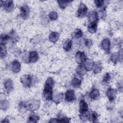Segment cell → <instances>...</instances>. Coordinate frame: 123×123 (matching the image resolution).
<instances>
[{
  "label": "cell",
  "instance_id": "obj_8",
  "mask_svg": "<svg viewBox=\"0 0 123 123\" xmlns=\"http://www.w3.org/2000/svg\"><path fill=\"white\" fill-rule=\"evenodd\" d=\"M88 105L83 99L81 100L79 104V112L81 113L87 111H88Z\"/></svg>",
  "mask_w": 123,
  "mask_h": 123
},
{
  "label": "cell",
  "instance_id": "obj_10",
  "mask_svg": "<svg viewBox=\"0 0 123 123\" xmlns=\"http://www.w3.org/2000/svg\"><path fill=\"white\" fill-rule=\"evenodd\" d=\"M84 62H85V63H84V65L86 69V71H90L93 69L94 64V62L91 60L87 59H86V60Z\"/></svg>",
  "mask_w": 123,
  "mask_h": 123
},
{
  "label": "cell",
  "instance_id": "obj_35",
  "mask_svg": "<svg viewBox=\"0 0 123 123\" xmlns=\"http://www.w3.org/2000/svg\"><path fill=\"white\" fill-rule=\"evenodd\" d=\"M95 2L96 6L98 8H99V7H101L103 5L104 3V1L101 0H95Z\"/></svg>",
  "mask_w": 123,
  "mask_h": 123
},
{
  "label": "cell",
  "instance_id": "obj_1",
  "mask_svg": "<svg viewBox=\"0 0 123 123\" xmlns=\"http://www.w3.org/2000/svg\"><path fill=\"white\" fill-rule=\"evenodd\" d=\"M33 81V78L31 75L25 74L21 78V82L23 85L26 87H29L31 86Z\"/></svg>",
  "mask_w": 123,
  "mask_h": 123
},
{
  "label": "cell",
  "instance_id": "obj_31",
  "mask_svg": "<svg viewBox=\"0 0 123 123\" xmlns=\"http://www.w3.org/2000/svg\"><path fill=\"white\" fill-rule=\"evenodd\" d=\"M98 114L97 113L95 112V111H93L92 112L90 116H89V118L91 120V121L93 122H96V120L98 119Z\"/></svg>",
  "mask_w": 123,
  "mask_h": 123
},
{
  "label": "cell",
  "instance_id": "obj_22",
  "mask_svg": "<svg viewBox=\"0 0 123 123\" xmlns=\"http://www.w3.org/2000/svg\"><path fill=\"white\" fill-rule=\"evenodd\" d=\"M52 91H43V96L45 98L48 100H50L52 99Z\"/></svg>",
  "mask_w": 123,
  "mask_h": 123
},
{
  "label": "cell",
  "instance_id": "obj_27",
  "mask_svg": "<svg viewBox=\"0 0 123 123\" xmlns=\"http://www.w3.org/2000/svg\"><path fill=\"white\" fill-rule=\"evenodd\" d=\"M10 38V37L6 34H2L0 36V42L1 44H5L7 43V41Z\"/></svg>",
  "mask_w": 123,
  "mask_h": 123
},
{
  "label": "cell",
  "instance_id": "obj_9",
  "mask_svg": "<svg viewBox=\"0 0 123 123\" xmlns=\"http://www.w3.org/2000/svg\"><path fill=\"white\" fill-rule=\"evenodd\" d=\"M20 11H21V15L23 18H25L27 17V16L28 15L29 13V7L26 5H25L21 7Z\"/></svg>",
  "mask_w": 123,
  "mask_h": 123
},
{
  "label": "cell",
  "instance_id": "obj_17",
  "mask_svg": "<svg viewBox=\"0 0 123 123\" xmlns=\"http://www.w3.org/2000/svg\"><path fill=\"white\" fill-rule=\"evenodd\" d=\"M54 86V81L51 77H49L47 79L45 82L44 88L46 89H52Z\"/></svg>",
  "mask_w": 123,
  "mask_h": 123
},
{
  "label": "cell",
  "instance_id": "obj_13",
  "mask_svg": "<svg viewBox=\"0 0 123 123\" xmlns=\"http://www.w3.org/2000/svg\"><path fill=\"white\" fill-rule=\"evenodd\" d=\"M59 34L56 32H53L49 36V40L53 43L57 41L59 38Z\"/></svg>",
  "mask_w": 123,
  "mask_h": 123
},
{
  "label": "cell",
  "instance_id": "obj_7",
  "mask_svg": "<svg viewBox=\"0 0 123 123\" xmlns=\"http://www.w3.org/2000/svg\"><path fill=\"white\" fill-rule=\"evenodd\" d=\"M21 65L19 62L16 60L13 61L11 64V69L14 73H18L20 71Z\"/></svg>",
  "mask_w": 123,
  "mask_h": 123
},
{
  "label": "cell",
  "instance_id": "obj_15",
  "mask_svg": "<svg viewBox=\"0 0 123 123\" xmlns=\"http://www.w3.org/2000/svg\"><path fill=\"white\" fill-rule=\"evenodd\" d=\"M88 19L90 22H95L96 21L98 20V13L95 12L93 11L91 12L88 15Z\"/></svg>",
  "mask_w": 123,
  "mask_h": 123
},
{
  "label": "cell",
  "instance_id": "obj_5",
  "mask_svg": "<svg viewBox=\"0 0 123 123\" xmlns=\"http://www.w3.org/2000/svg\"><path fill=\"white\" fill-rule=\"evenodd\" d=\"M3 7L7 12H11L13 8V1L12 0H6L3 1Z\"/></svg>",
  "mask_w": 123,
  "mask_h": 123
},
{
  "label": "cell",
  "instance_id": "obj_30",
  "mask_svg": "<svg viewBox=\"0 0 123 123\" xmlns=\"http://www.w3.org/2000/svg\"><path fill=\"white\" fill-rule=\"evenodd\" d=\"M49 18L52 21L55 20L58 18V14L56 12H51L49 14Z\"/></svg>",
  "mask_w": 123,
  "mask_h": 123
},
{
  "label": "cell",
  "instance_id": "obj_16",
  "mask_svg": "<svg viewBox=\"0 0 123 123\" xmlns=\"http://www.w3.org/2000/svg\"><path fill=\"white\" fill-rule=\"evenodd\" d=\"M86 71H87L84 65L82 64L78 65L76 68V73L80 76L84 75L86 73Z\"/></svg>",
  "mask_w": 123,
  "mask_h": 123
},
{
  "label": "cell",
  "instance_id": "obj_2",
  "mask_svg": "<svg viewBox=\"0 0 123 123\" xmlns=\"http://www.w3.org/2000/svg\"><path fill=\"white\" fill-rule=\"evenodd\" d=\"M87 8L83 3H81L77 11V16L79 17H83L87 12Z\"/></svg>",
  "mask_w": 123,
  "mask_h": 123
},
{
  "label": "cell",
  "instance_id": "obj_29",
  "mask_svg": "<svg viewBox=\"0 0 123 123\" xmlns=\"http://www.w3.org/2000/svg\"><path fill=\"white\" fill-rule=\"evenodd\" d=\"M120 57V54L118 53H114L111 56V60L114 63H116L119 58Z\"/></svg>",
  "mask_w": 123,
  "mask_h": 123
},
{
  "label": "cell",
  "instance_id": "obj_3",
  "mask_svg": "<svg viewBox=\"0 0 123 123\" xmlns=\"http://www.w3.org/2000/svg\"><path fill=\"white\" fill-rule=\"evenodd\" d=\"M76 62L79 64H82L86 60V55L85 53L81 51H78L75 54Z\"/></svg>",
  "mask_w": 123,
  "mask_h": 123
},
{
  "label": "cell",
  "instance_id": "obj_11",
  "mask_svg": "<svg viewBox=\"0 0 123 123\" xmlns=\"http://www.w3.org/2000/svg\"><path fill=\"white\" fill-rule=\"evenodd\" d=\"M38 55L36 51H31L29 55V62H35L37 61Z\"/></svg>",
  "mask_w": 123,
  "mask_h": 123
},
{
  "label": "cell",
  "instance_id": "obj_36",
  "mask_svg": "<svg viewBox=\"0 0 123 123\" xmlns=\"http://www.w3.org/2000/svg\"><path fill=\"white\" fill-rule=\"evenodd\" d=\"M85 45L86 47H90L92 45V42L91 40L88 39H86L85 40Z\"/></svg>",
  "mask_w": 123,
  "mask_h": 123
},
{
  "label": "cell",
  "instance_id": "obj_18",
  "mask_svg": "<svg viewBox=\"0 0 123 123\" xmlns=\"http://www.w3.org/2000/svg\"><path fill=\"white\" fill-rule=\"evenodd\" d=\"M97 30V24L96 22H92L89 24L88 26V31L91 33H94L96 32Z\"/></svg>",
  "mask_w": 123,
  "mask_h": 123
},
{
  "label": "cell",
  "instance_id": "obj_4",
  "mask_svg": "<svg viewBox=\"0 0 123 123\" xmlns=\"http://www.w3.org/2000/svg\"><path fill=\"white\" fill-rule=\"evenodd\" d=\"M65 99L68 102H71L75 99V96L74 90H69L66 92Z\"/></svg>",
  "mask_w": 123,
  "mask_h": 123
},
{
  "label": "cell",
  "instance_id": "obj_23",
  "mask_svg": "<svg viewBox=\"0 0 123 123\" xmlns=\"http://www.w3.org/2000/svg\"><path fill=\"white\" fill-rule=\"evenodd\" d=\"M81 84V81L76 78L74 77L72 81V85L74 87H79Z\"/></svg>",
  "mask_w": 123,
  "mask_h": 123
},
{
  "label": "cell",
  "instance_id": "obj_33",
  "mask_svg": "<svg viewBox=\"0 0 123 123\" xmlns=\"http://www.w3.org/2000/svg\"><path fill=\"white\" fill-rule=\"evenodd\" d=\"M111 79V76L110 74L109 73H106L104 76L103 81L105 83H109Z\"/></svg>",
  "mask_w": 123,
  "mask_h": 123
},
{
  "label": "cell",
  "instance_id": "obj_25",
  "mask_svg": "<svg viewBox=\"0 0 123 123\" xmlns=\"http://www.w3.org/2000/svg\"><path fill=\"white\" fill-rule=\"evenodd\" d=\"M39 117L35 114H31L29 117L28 122L29 123H37L39 120Z\"/></svg>",
  "mask_w": 123,
  "mask_h": 123
},
{
  "label": "cell",
  "instance_id": "obj_34",
  "mask_svg": "<svg viewBox=\"0 0 123 123\" xmlns=\"http://www.w3.org/2000/svg\"><path fill=\"white\" fill-rule=\"evenodd\" d=\"M56 121H57V122H60V123H62V122L68 123V122H69L70 120L66 117H63V118H62L60 119H56Z\"/></svg>",
  "mask_w": 123,
  "mask_h": 123
},
{
  "label": "cell",
  "instance_id": "obj_32",
  "mask_svg": "<svg viewBox=\"0 0 123 123\" xmlns=\"http://www.w3.org/2000/svg\"><path fill=\"white\" fill-rule=\"evenodd\" d=\"M74 36L77 38L82 37L83 36V32L82 30L80 29H76L74 31Z\"/></svg>",
  "mask_w": 123,
  "mask_h": 123
},
{
  "label": "cell",
  "instance_id": "obj_19",
  "mask_svg": "<svg viewBox=\"0 0 123 123\" xmlns=\"http://www.w3.org/2000/svg\"><path fill=\"white\" fill-rule=\"evenodd\" d=\"M72 46V41L70 39L67 40L63 44V49L66 51L70 50Z\"/></svg>",
  "mask_w": 123,
  "mask_h": 123
},
{
  "label": "cell",
  "instance_id": "obj_12",
  "mask_svg": "<svg viewBox=\"0 0 123 123\" xmlns=\"http://www.w3.org/2000/svg\"><path fill=\"white\" fill-rule=\"evenodd\" d=\"M101 47L105 51H108L109 50L110 46V41L109 39L106 38L103 39L101 43Z\"/></svg>",
  "mask_w": 123,
  "mask_h": 123
},
{
  "label": "cell",
  "instance_id": "obj_6",
  "mask_svg": "<svg viewBox=\"0 0 123 123\" xmlns=\"http://www.w3.org/2000/svg\"><path fill=\"white\" fill-rule=\"evenodd\" d=\"M117 91L112 88H110L107 92V95L110 101H112L116 97Z\"/></svg>",
  "mask_w": 123,
  "mask_h": 123
},
{
  "label": "cell",
  "instance_id": "obj_24",
  "mask_svg": "<svg viewBox=\"0 0 123 123\" xmlns=\"http://www.w3.org/2000/svg\"><path fill=\"white\" fill-rule=\"evenodd\" d=\"M72 1H69V0H58L57 2L59 3V6L62 9H64L66 6L70 2H71Z\"/></svg>",
  "mask_w": 123,
  "mask_h": 123
},
{
  "label": "cell",
  "instance_id": "obj_21",
  "mask_svg": "<svg viewBox=\"0 0 123 123\" xmlns=\"http://www.w3.org/2000/svg\"><path fill=\"white\" fill-rule=\"evenodd\" d=\"M12 82L11 79H8L4 83V87L7 91H11L12 88Z\"/></svg>",
  "mask_w": 123,
  "mask_h": 123
},
{
  "label": "cell",
  "instance_id": "obj_14",
  "mask_svg": "<svg viewBox=\"0 0 123 123\" xmlns=\"http://www.w3.org/2000/svg\"><path fill=\"white\" fill-rule=\"evenodd\" d=\"M99 96L98 90L96 88L93 89L89 93V97L92 99H97Z\"/></svg>",
  "mask_w": 123,
  "mask_h": 123
},
{
  "label": "cell",
  "instance_id": "obj_20",
  "mask_svg": "<svg viewBox=\"0 0 123 123\" xmlns=\"http://www.w3.org/2000/svg\"><path fill=\"white\" fill-rule=\"evenodd\" d=\"M93 68H93L94 72L95 74L99 73L102 69V66H101V62H98L96 63H94Z\"/></svg>",
  "mask_w": 123,
  "mask_h": 123
},
{
  "label": "cell",
  "instance_id": "obj_26",
  "mask_svg": "<svg viewBox=\"0 0 123 123\" xmlns=\"http://www.w3.org/2000/svg\"><path fill=\"white\" fill-rule=\"evenodd\" d=\"M0 57L2 58L4 57L6 55V48L5 47V44H0Z\"/></svg>",
  "mask_w": 123,
  "mask_h": 123
},
{
  "label": "cell",
  "instance_id": "obj_28",
  "mask_svg": "<svg viewBox=\"0 0 123 123\" xmlns=\"http://www.w3.org/2000/svg\"><path fill=\"white\" fill-rule=\"evenodd\" d=\"M62 94L60 93L56 94L53 97V101L56 103H59L62 99Z\"/></svg>",
  "mask_w": 123,
  "mask_h": 123
}]
</instances>
